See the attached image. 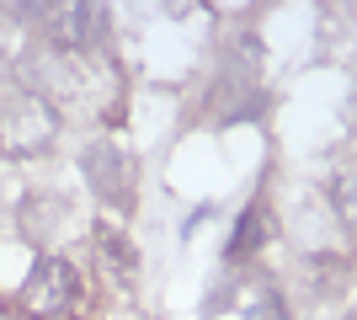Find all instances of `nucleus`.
I'll return each instance as SVG.
<instances>
[{
  "mask_svg": "<svg viewBox=\"0 0 357 320\" xmlns=\"http://www.w3.org/2000/svg\"><path fill=\"white\" fill-rule=\"evenodd\" d=\"M54 134H59V118H54V107L43 96H11L0 107V150L16 155V160L38 155Z\"/></svg>",
  "mask_w": 357,
  "mask_h": 320,
  "instance_id": "obj_1",
  "label": "nucleus"
},
{
  "mask_svg": "<svg viewBox=\"0 0 357 320\" xmlns=\"http://www.w3.org/2000/svg\"><path fill=\"white\" fill-rule=\"evenodd\" d=\"M75 294H80V273H75L64 257H43L27 273V283H22V305H27V315L54 320V315H64V310L75 305Z\"/></svg>",
  "mask_w": 357,
  "mask_h": 320,
  "instance_id": "obj_2",
  "label": "nucleus"
},
{
  "mask_svg": "<svg viewBox=\"0 0 357 320\" xmlns=\"http://www.w3.org/2000/svg\"><path fill=\"white\" fill-rule=\"evenodd\" d=\"M86 182H91V192L102 203H112V208H123V203L134 198V166H128V155H123L118 144H91Z\"/></svg>",
  "mask_w": 357,
  "mask_h": 320,
  "instance_id": "obj_3",
  "label": "nucleus"
},
{
  "mask_svg": "<svg viewBox=\"0 0 357 320\" xmlns=\"http://www.w3.org/2000/svg\"><path fill=\"white\" fill-rule=\"evenodd\" d=\"M96 261L112 289H134V273H139V257H134V241H123L118 229H96Z\"/></svg>",
  "mask_w": 357,
  "mask_h": 320,
  "instance_id": "obj_4",
  "label": "nucleus"
},
{
  "mask_svg": "<svg viewBox=\"0 0 357 320\" xmlns=\"http://www.w3.org/2000/svg\"><path fill=\"white\" fill-rule=\"evenodd\" d=\"M331 213H336V224L357 241V166L331 171Z\"/></svg>",
  "mask_w": 357,
  "mask_h": 320,
  "instance_id": "obj_5",
  "label": "nucleus"
},
{
  "mask_svg": "<svg viewBox=\"0 0 357 320\" xmlns=\"http://www.w3.org/2000/svg\"><path fill=\"white\" fill-rule=\"evenodd\" d=\"M261 235H267V213H261V203H256V208H245V219H240L235 245H229V257H245V251H256L251 241H261Z\"/></svg>",
  "mask_w": 357,
  "mask_h": 320,
  "instance_id": "obj_6",
  "label": "nucleus"
},
{
  "mask_svg": "<svg viewBox=\"0 0 357 320\" xmlns=\"http://www.w3.org/2000/svg\"><path fill=\"white\" fill-rule=\"evenodd\" d=\"M251 299H245V315H267V320H283V305H278V289L272 283H251Z\"/></svg>",
  "mask_w": 357,
  "mask_h": 320,
  "instance_id": "obj_7",
  "label": "nucleus"
}]
</instances>
